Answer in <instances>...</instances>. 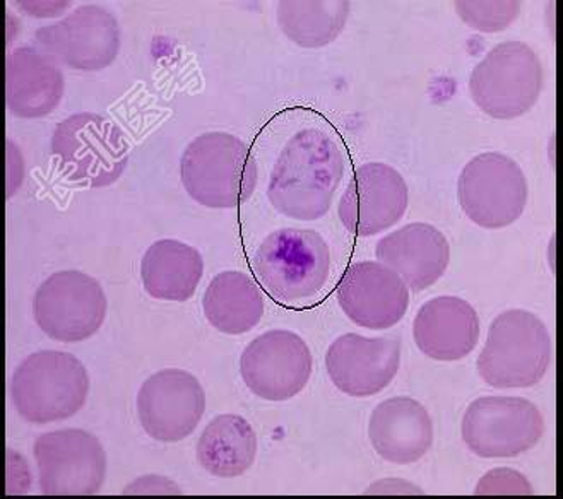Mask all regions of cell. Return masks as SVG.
I'll list each match as a JSON object with an SVG mask.
<instances>
[{"instance_id": "cell-29", "label": "cell", "mask_w": 563, "mask_h": 499, "mask_svg": "<svg viewBox=\"0 0 563 499\" xmlns=\"http://www.w3.org/2000/svg\"><path fill=\"white\" fill-rule=\"evenodd\" d=\"M368 495L372 492H384V495H390V492H398V495H418L421 491L420 488H415V486L409 485V483H405V480L393 479V480H380L377 485L372 486L368 489Z\"/></svg>"}, {"instance_id": "cell-14", "label": "cell", "mask_w": 563, "mask_h": 499, "mask_svg": "<svg viewBox=\"0 0 563 499\" xmlns=\"http://www.w3.org/2000/svg\"><path fill=\"white\" fill-rule=\"evenodd\" d=\"M205 411V388L184 369L168 368L151 375L137 393L141 426L156 442L186 440L201 423Z\"/></svg>"}, {"instance_id": "cell-22", "label": "cell", "mask_w": 563, "mask_h": 499, "mask_svg": "<svg viewBox=\"0 0 563 499\" xmlns=\"http://www.w3.org/2000/svg\"><path fill=\"white\" fill-rule=\"evenodd\" d=\"M205 274L202 255L177 240L153 243L141 262V277L147 295L155 300L184 301L196 295Z\"/></svg>"}, {"instance_id": "cell-3", "label": "cell", "mask_w": 563, "mask_h": 499, "mask_svg": "<svg viewBox=\"0 0 563 499\" xmlns=\"http://www.w3.org/2000/svg\"><path fill=\"white\" fill-rule=\"evenodd\" d=\"M89 393V377L78 357L63 351H38L20 363L11 380L18 414L33 424L73 418Z\"/></svg>"}, {"instance_id": "cell-25", "label": "cell", "mask_w": 563, "mask_h": 499, "mask_svg": "<svg viewBox=\"0 0 563 499\" xmlns=\"http://www.w3.org/2000/svg\"><path fill=\"white\" fill-rule=\"evenodd\" d=\"M350 2H279L278 24L291 42L303 48H321L341 35Z\"/></svg>"}, {"instance_id": "cell-12", "label": "cell", "mask_w": 563, "mask_h": 499, "mask_svg": "<svg viewBox=\"0 0 563 499\" xmlns=\"http://www.w3.org/2000/svg\"><path fill=\"white\" fill-rule=\"evenodd\" d=\"M35 46L58 66L97 73L112 66L119 55V21L101 5H81L58 23L40 27Z\"/></svg>"}, {"instance_id": "cell-15", "label": "cell", "mask_w": 563, "mask_h": 499, "mask_svg": "<svg viewBox=\"0 0 563 499\" xmlns=\"http://www.w3.org/2000/svg\"><path fill=\"white\" fill-rule=\"evenodd\" d=\"M408 209V185L386 163H367L353 174L341 197L340 220L356 236H374L401 221Z\"/></svg>"}, {"instance_id": "cell-21", "label": "cell", "mask_w": 563, "mask_h": 499, "mask_svg": "<svg viewBox=\"0 0 563 499\" xmlns=\"http://www.w3.org/2000/svg\"><path fill=\"white\" fill-rule=\"evenodd\" d=\"M64 91L63 70L36 46H20L9 55L5 100L12 115L20 119L47 117L63 100Z\"/></svg>"}, {"instance_id": "cell-6", "label": "cell", "mask_w": 563, "mask_h": 499, "mask_svg": "<svg viewBox=\"0 0 563 499\" xmlns=\"http://www.w3.org/2000/svg\"><path fill=\"white\" fill-rule=\"evenodd\" d=\"M52 153L67 180L93 189L115 184L129 163L124 132L97 113H76L58 123Z\"/></svg>"}, {"instance_id": "cell-2", "label": "cell", "mask_w": 563, "mask_h": 499, "mask_svg": "<svg viewBox=\"0 0 563 499\" xmlns=\"http://www.w3.org/2000/svg\"><path fill=\"white\" fill-rule=\"evenodd\" d=\"M180 177L197 204L240 208L257 187V162L242 138L208 132L194 138L181 154Z\"/></svg>"}, {"instance_id": "cell-5", "label": "cell", "mask_w": 563, "mask_h": 499, "mask_svg": "<svg viewBox=\"0 0 563 499\" xmlns=\"http://www.w3.org/2000/svg\"><path fill=\"white\" fill-rule=\"evenodd\" d=\"M552 359V339L543 320L526 310H507L492 322L478 357L479 377L494 388L540 384Z\"/></svg>"}, {"instance_id": "cell-19", "label": "cell", "mask_w": 563, "mask_h": 499, "mask_svg": "<svg viewBox=\"0 0 563 499\" xmlns=\"http://www.w3.org/2000/svg\"><path fill=\"white\" fill-rule=\"evenodd\" d=\"M413 337L424 356L460 362L478 344V313L457 296H439L418 310Z\"/></svg>"}, {"instance_id": "cell-28", "label": "cell", "mask_w": 563, "mask_h": 499, "mask_svg": "<svg viewBox=\"0 0 563 499\" xmlns=\"http://www.w3.org/2000/svg\"><path fill=\"white\" fill-rule=\"evenodd\" d=\"M124 495H181V491L166 477L146 476L129 486Z\"/></svg>"}, {"instance_id": "cell-13", "label": "cell", "mask_w": 563, "mask_h": 499, "mask_svg": "<svg viewBox=\"0 0 563 499\" xmlns=\"http://www.w3.org/2000/svg\"><path fill=\"white\" fill-rule=\"evenodd\" d=\"M307 342L290 331L258 335L240 357V373L249 390L269 402H285L307 387L312 375Z\"/></svg>"}, {"instance_id": "cell-24", "label": "cell", "mask_w": 563, "mask_h": 499, "mask_svg": "<svg viewBox=\"0 0 563 499\" xmlns=\"http://www.w3.org/2000/svg\"><path fill=\"white\" fill-rule=\"evenodd\" d=\"M202 308L217 331L228 335L247 334L263 319V292L247 274L227 270L209 282Z\"/></svg>"}, {"instance_id": "cell-8", "label": "cell", "mask_w": 563, "mask_h": 499, "mask_svg": "<svg viewBox=\"0 0 563 499\" xmlns=\"http://www.w3.org/2000/svg\"><path fill=\"white\" fill-rule=\"evenodd\" d=\"M528 181L521 166L500 153L479 154L464 166L457 184L461 209L486 230L510 226L528 204Z\"/></svg>"}, {"instance_id": "cell-18", "label": "cell", "mask_w": 563, "mask_h": 499, "mask_svg": "<svg viewBox=\"0 0 563 499\" xmlns=\"http://www.w3.org/2000/svg\"><path fill=\"white\" fill-rule=\"evenodd\" d=\"M380 264L398 274L408 289L420 292L444 276L451 260L448 239L432 224L413 223L384 236L375 248Z\"/></svg>"}, {"instance_id": "cell-11", "label": "cell", "mask_w": 563, "mask_h": 499, "mask_svg": "<svg viewBox=\"0 0 563 499\" xmlns=\"http://www.w3.org/2000/svg\"><path fill=\"white\" fill-rule=\"evenodd\" d=\"M45 496H93L107 477V454L95 434L57 430L40 434L33 446Z\"/></svg>"}, {"instance_id": "cell-7", "label": "cell", "mask_w": 563, "mask_h": 499, "mask_svg": "<svg viewBox=\"0 0 563 499\" xmlns=\"http://www.w3.org/2000/svg\"><path fill=\"white\" fill-rule=\"evenodd\" d=\"M543 89V67L531 46L504 42L485 55L470 77V95L492 119L528 113Z\"/></svg>"}, {"instance_id": "cell-1", "label": "cell", "mask_w": 563, "mask_h": 499, "mask_svg": "<svg viewBox=\"0 0 563 499\" xmlns=\"http://www.w3.org/2000/svg\"><path fill=\"white\" fill-rule=\"evenodd\" d=\"M343 175V151L336 141L317 129H303L274 163L267 199L290 220H321L331 209Z\"/></svg>"}, {"instance_id": "cell-26", "label": "cell", "mask_w": 563, "mask_h": 499, "mask_svg": "<svg viewBox=\"0 0 563 499\" xmlns=\"http://www.w3.org/2000/svg\"><path fill=\"white\" fill-rule=\"evenodd\" d=\"M455 11L467 26L482 33H498L517 20L521 4L519 2H455Z\"/></svg>"}, {"instance_id": "cell-20", "label": "cell", "mask_w": 563, "mask_h": 499, "mask_svg": "<svg viewBox=\"0 0 563 499\" xmlns=\"http://www.w3.org/2000/svg\"><path fill=\"white\" fill-rule=\"evenodd\" d=\"M368 439L384 461L413 464L432 446V419L418 400L393 397L378 403L372 412Z\"/></svg>"}, {"instance_id": "cell-9", "label": "cell", "mask_w": 563, "mask_h": 499, "mask_svg": "<svg viewBox=\"0 0 563 499\" xmlns=\"http://www.w3.org/2000/svg\"><path fill=\"white\" fill-rule=\"evenodd\" d=\"M544 419L522 397H479L463 418V440L482 458H514L540 443Z\"/></svg>"}, {"instance_id": "cell-10", "label": "cell", "mask_w": 563, "mask_h": 499, "mask_svg": "<svg viewBox=\"0 0 563 499\" xmlns=\"http://www.w3.org/2000/svg\"><path fill=\"white\" fill-rule=\"evenodd\" d=\"M33 317L54 341H86L100 331L107 319V296L95 277L63 270L52 274L36 289Z\"/></svg>"}, {"instance_id": "cell-17", "label": "cell", "mask_w": 563, "mask_h": 499, "mask_svg": "<svg viewBox=\"0 0 563 499\" xmlns=\"http://www.w3.org/2000/svg\"><path fill=\"white\" fill-rule=\"evenodd\" d=\"M401 346L398 339L344 334L329 346L325 368L332 384L352 397L383 392L398 375Z\"/></svg>"}, {"instance_id": "cell-4", "label": "cell", "mask_w": 563, "mask_h": 499, "mask_svg": "<svg viewBox=\"0 0 563 499\" xmlns=\"http://www.w3.org/2000/svg\"><path fill=\"white\" fill-rule=\"evenodd\" d=\"M254 270L273 300L300 303L324 289L331 273V252L317 231L283 228L258 245Z\"/></svg>"}, {"instance_id": "cell-16", "label": "cell", "mask_w": 563, "mask_h": 499, "mask_svg": "<svg viewBox=\"0 0 563 499\" xmlns=\"http://www.w3.org/2000/svg\"><path fill=\"white\" fill-rule=\"evenodd\" d=\"M338 303L356 325L386 331L406 315L409 289L405 280L386 265L356 262L341 276Z\"/></svg>"}, {"instance_id": "cell-27", "label": "cell", "mask_w": 563, "mask_h": 499, "mask_svg": "<svg viewBox=\"0 0 563 499\" xmlns=\"http://www.w3.org/2000/svg\"><path fill=\"white\" fill-rule=\"evenodd\" d=\"M529 480L522 474L510 469H495L485 474L476 486V496L521 495L532 496Z\"/></svg>"}, {"instance_id": "cell-23", "label": "cell", "mask_w": 563, "mask_h": 499, "mask_svg": "<svg viewBox=\"0 0 563 499\" xmlns=\"http://www.w3.org/2000/svg\"><path fill=\"white\" fill-rule=\"evenodd\" d=\"M196 454L202 469L211 476L221 479L240 477L254 465L257 434L242 415H218L202 431Z\"/></svg>"}]
</instances>
